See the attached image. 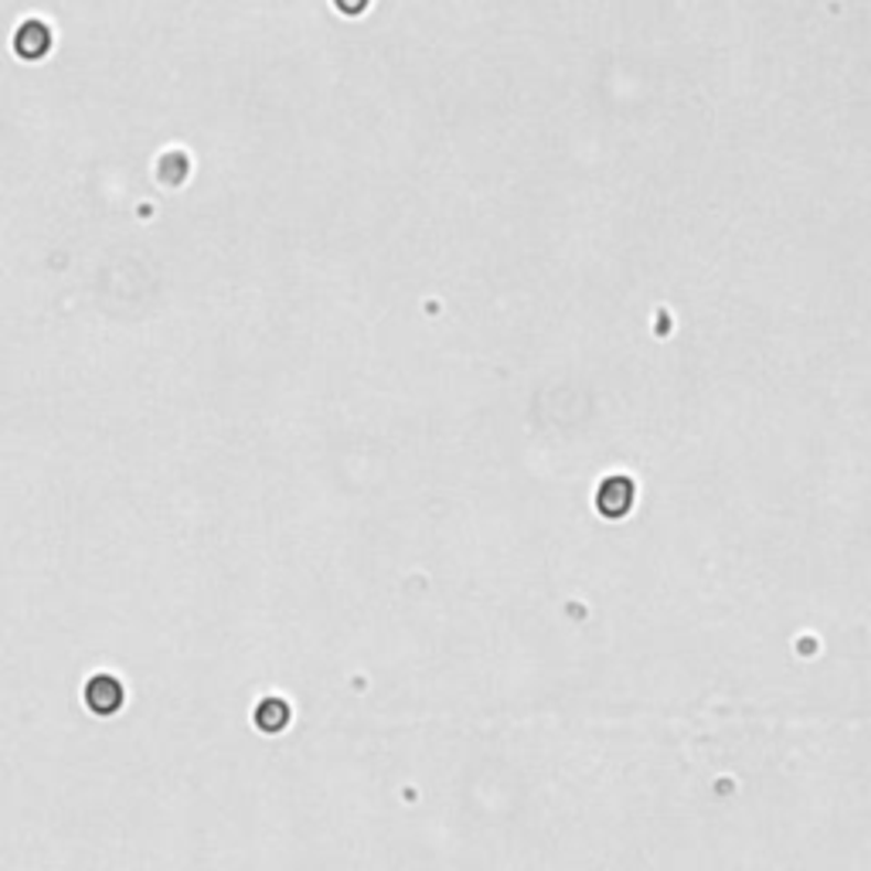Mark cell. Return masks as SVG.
Instances as JSON below:
<instances>
[{
  "label": "cell",
  "instance_id": "6da1fadb",
  "mask_svg": "<svg viewBox=\"0 0 871 871\" xmlns=\"http://www.w3.org/2000/svg\"><path fill=\"white\" fill-rule=\"evenodd\" d=\"M633 481H626V477H610V481H603V487H600V494H596V507L606 514V518H623V514L633 507Z\"/></svg>",
  "mask_w": 871,
  "mask_h": 871
}]
</instances>
